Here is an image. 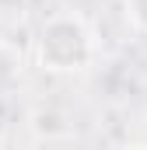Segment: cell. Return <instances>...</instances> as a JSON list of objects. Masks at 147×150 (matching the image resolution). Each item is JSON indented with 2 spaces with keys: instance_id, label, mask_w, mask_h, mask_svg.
Here are the masks:
<instances>
[{
  "instance_id": "1",
  "label": "cell",
  "mask_w": 147,
  "mask_h": 150,
  "mask_svg": "<svg viewBox=\"0 0 147 150\" xmlns=\"http://www.w3.org/2000/svg\"><path fill=\"white\" fill-rule=\"evenodd\" d=\"M35 56L53 74H74L95 59V38L77 14H53L39 28Z\"/></svg>"
},
{
  "instance_id": "2",
  "label": "cell",
  "mask_w": 147,
  "mask_h": 150,
  "mask_svg": "<svg viewBox=\"0 0 147 150\" xmlns=\"http://www.w3.org/2000/svg\"><path fill=\"white\" fill-rule=\"evenodd\" d=\"M18 77H21V56H18V49L7 45V42H0V94H7L18 84Z\"/></svg>"
},
{
  "instance_id": "4",
  "label": "cell",
  "mask_w": 147,
  "mask_h": 150,
  "mask_svg": "<svg viewBox=\"0 0 147 150\" xmlns=\"http://www.w3.org/2000/svg\"><path fill=\"white\" fill-rule=\"evenodd\" d=\"M123 150H147V147H144V143H137V147H123Z\"/></svg>"
},
{
  "instance_id": "3",
  "label": "cell",
  "mask_w": 147,
  "mask_h": 150,
  "mask_svg": "<svg viewBox=\"0 0 147 150\" xmlns=\"http://www.w3.org/2000/svg\"><path fill=\"white\" fill-rule=\"evenodd\" d=\"M126 7H130L133 21H137V25L147 32V0H126Z\"/></svg>"
}]
</instances>
